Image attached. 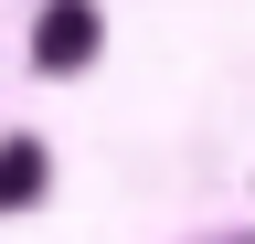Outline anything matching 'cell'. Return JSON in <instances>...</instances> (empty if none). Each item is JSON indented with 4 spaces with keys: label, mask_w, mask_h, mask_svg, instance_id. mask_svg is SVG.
Segmentation results:
<instances>
[{
    "label": "cell",
    "mask_w": 255,
    "mask_h": 244,
    "mask_svg": "<svg viewBox=\"0 0 255 244\" xmlns=\"http://www.w3.org/2000/svg\"><path fill=\"white\" fill-rule=\"evenodd\" d=\"M43 191V149H0V212Z\"/></svg>",
    "instance_id": "obj_2"
},
{
    "label": "cell",
    "mask_w": 255,
    "mask_h": 244,
    "mask_svg": "<svg viewBox=\"0 0 255 244\" xmlns=\"http://www.w3.org/2000/svg\"><path fill=\"white\" fill-rule=\"evenodd\" d=\"M32 53H43V64H85V53H96V11H85V0H53L43 32H32Z\"/></svg>",
    "instance_id": "obj_1"
}]
</instances>
